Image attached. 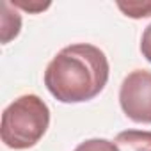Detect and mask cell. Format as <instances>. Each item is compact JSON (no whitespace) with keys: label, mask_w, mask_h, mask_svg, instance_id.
Masks as SVG:
<instances>
[{"label":"cell","mask_w":151,"mask_h":151,"mask_svg":"<svg viewBox=\"0 0 151 151\" xmlns=\"http://www.w3.org/2000/svg\"><path fill=\"white\" fill-rule=\"evenodd\" d=\"M110 66L105 52L91 43L64 46L45 69V86L60 103H84L107 86Z\"/></svg>","instance_id":"cell-1"},{"label":"cell","mask_w":151,"mask_h":151,"mask_svg":"<svg viewBox=\"0 0 151 151\" xmlns=\"http://www.w3.org/2000/svg\"><path fill=\"white\" fill-rule=\"evenodd\" d=\"M50 126V109L37 94H23L2 112L0 137L11 149L34 147Z\"/></svg>","instance_id":"cell-2"},{"label":"cell","mask_w":151,"mask_h":151,"mask_svg":"<svg viewBox=\"0 0 151 151\" xmlns=\"http://www.w3.org/2000/svg\"><path fill=\"white\" fill-rule=\"evenodd\" d=\"M119 105L133 123L151 124V71L128 73L119 87Z\"/></svg>","instance_id":"cell-3"},{"label":"cell","mask_w":151,"mask_h":151,"mask_svg":"<svg viewBox=\"0 0 151 151\" xmlns=\"http://www.w3.org/2000/svg\"><path fill=\"white\" fill-rule=\"evenodd\" d=\"M114 144L119 151H151V132L124 130L116 135Z\"/></svg>","instance_id":"cell-4"},{"label":"cell","mask_w":151,"mask_h":151,"mask_svg":"<svg viewBox=\"0 0 151 151\" xmlns=\"http://www.w3.org/2000/svg\"><path fill=\"white\" fill-rule=\"evenodd\" d=\"M2 43H9L11 39H14L20 30H22V16L18 14L16 9H13L11 2L4 0L2 2Z\"/></svg>","instance_id":"cell-5"},{"label":"cell","mask_w":151,"mask_h":151,"mask_svg":"<svg viewBox=\"0 0 151 151\" xmlns=\"http://www.w3.org/2000/svg\"><path fill=\"white\" fill-rule=\"evenodd\" d=\"M117 7L124 13V16L133 20L151 16V2H117Z\"/></svg>","instance_id":"cell-6"},{"label":"cell","mask_w":151,"mask_h":151,"mask_svg":"<svg viewBox=\"0 0 151 151\" xmlns=\"http://www.w3.org/2000/svg\"><path fill=\"white\" fill-rule=\"evenodd\" d=\"M73 151H119V149L114 144V140H107V139H89V140L80 142Z\"/></svg>","instance_id":"cell-7"},{"label":"cell","mask_w":151,"mask_h":151,"mask_svg":"<svg viewBox=\"0 0 151 151\" xmlns=\"http://www.w3.org/2000/svg\"><path fill=\"white\" fill-rule=\"evenodd\" d=\"M11 6L13 7H18L22 11H27V13H41L45 9L50 7V2H39V0H32V2H25V0H11Z\"/></svg>","instance_id":"cell-8"},{"label":"cell","mask_w":151,"mask_h":151,"mask_svg":"<svg viewBox=\"0 0 151 151\" xmlns=\"http://www.w3.org/2000/svg\"><path fill=\"white\" fill-rule=\"evenodd\" d=\"M140 53H142V57L147 62H151V23L142 32V37H140Z\"/></svg>","instance_id":"cell-9"}]
</instances>
